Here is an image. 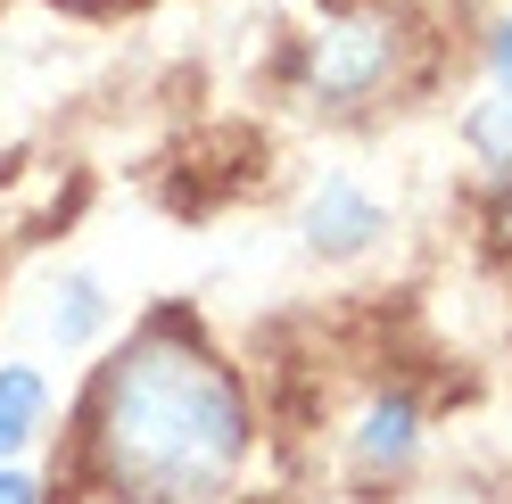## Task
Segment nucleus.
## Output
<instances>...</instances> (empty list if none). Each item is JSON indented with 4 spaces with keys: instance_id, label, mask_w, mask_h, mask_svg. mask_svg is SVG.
Masks as SVG:
<instances>
[{
    "instance_id": "obj_5",
    "label": "nucleus",
    "mask_w": 512,
    "mask_h": 504,
    "mask_svg": "<svg viewBox=\"0 0 512 504\" xmlns=\"http://www.w3.org/2000/svg\"><path fill=\"white\" fill-rule=\"evenodd\" d=\"M42 414H50L42 372H34V364H0V463H9L25 438L42 430Z\"/></svg>"
},
{
    "instance_id": "obj_3",
    "label": "nucleus",
    "mask_w": 512,
    "mask_h": 504,
    "mask_svg": "<svg viewBox=\"0 0 512 504\" xmlns=\"http://www.w3.org/2000/svg\"><path fill=\"white\" fill-rule=\"evenodd\" d=\"M380 232H389L380 199H372V191H356L347 174H331L323 191L306 199V248H323V257H364Z\"/></svg>"
},
{
    "instance_id": "obj_10",
    "label": "nucleus",
    "mask_w": 512,
    "mask_h": 504,
    "mask_svg": "<svg viewBox=\"0 0 512 504\" xmlns=\"http://www.w3.org/2000/svg\"><path fill=\"white\" fill-rule=\"evenodd\" d=\"M67 9H108V0H67Z\"/></svg>"
},
{
    "instance_id": "obj_6",
    "label": "nucleus",
    "mask_w": 512,
    "mask_h": 504,
    "mask_svg": "<svg viewBox=\"0 0 512 504\" xmlns=\"http://www.w3.org/2000/svg\"><path fill=\"white\" fill-rule=\"evenodd\" d=\"M108 323V298H100V281L75 273V281H58V306H50V339L58 348H91Z\"/></svg>"
},
{
    "instance_id": "obj_4",
    "label": "nucleus",
    "mask_w": 512,
    "mask_h": 504,
    "mask_svg": "<svg viewBox=\"0 0 512 504\" xmlns=\"http://www.w3.org/2000/svg\"><path fill=\"white\" fill-rule=\"evenodd\" d=\"M413 455H422V405H413L405 389L397 397H372L356 414V471H364V480H397Z\"/></svg>"
},
{
    "instance_id": "obj_7",
    "label": "nucleus",
    "mask_w": 512,
    "mask_h": 504,
    "mask_svg": "<svg viewBox=\"0 0 512 504\" xmlns=\"http://www.w3.org/2000/svg\"><path fill=\"white\" fill-rule=\"evenodd\" d=\"M463 141L479 149V166H488V174H512V91H496V100H479L463 116Z\"/></svg>"
},
{
    "instance_id": "obj_9",
    "label": "nucleus",
    "mask_w": 512,
    "mask_h": 504,
    "mask_svg": "<svg viewBox=\"0 0 512 504\" xmlns=\"http://www.w3.org/2000/svg\"><path fill=\"white\" fill-rule=\"evenodd\" d=\"M488 67H496V83L512 91V17L496 25V34H488Z\"/></svg>"
},
{
    "instance_id": "obj_8",
    "label": "nucleus",
    "mask_w": 512,
    "mask_h": 504,
    "mask_svg": "<svg viewBox=\"0 0 512 504\" xmlns=\"http://www.w3.org/2000/svg\"><path fill=\"white\" fill-rule=\"evenodd\" d=\"M0 504H42V480L17 471V463H0Z\"/></svg>"
},
{
    "instance_id": "obj_1",
    "label": "nucleus",
    "mask_w": 512,
    "mask_h": 504,
    "mask_svg": "<svg viewBox=\"0 0 512 504\" xmlns=\"http://www.w3.org/2000/svg\"><path fill=\"white\" fill-rule=\"evenodd\" d=\"M83 463L116 504H223L248 463V397L182 314L141 323L83 405Z\"/></svg>"
},
{
    "instance_id": "obj_2",
    "label": "nucleus",
    "mask_w": 512,
    "mask_h": 504,
    "mask_svg": "<svg viewBox=\"0 0 512 504\" xmlns=\"http://www.w3.org/2000/svg\"><path fill=\"white\" fill-rule=\"evenodd\" d=\"M389 67H397V17L389 9H339V17L314 25V42H306V83H314L323 108L372 100V91L389 83Z\"/></svg>"
}]
</instances>
